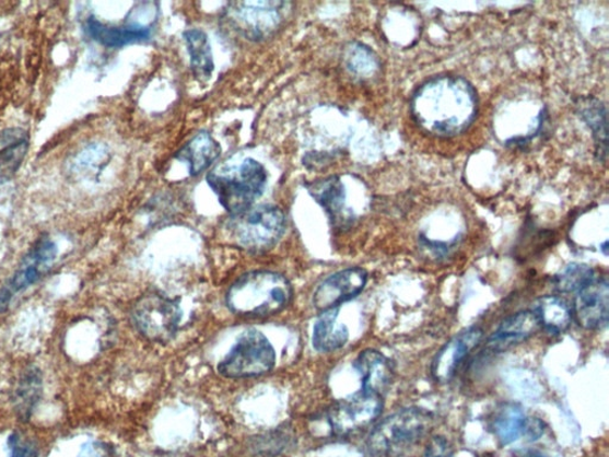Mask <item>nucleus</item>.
Here are the masks:
<instances>
[{
  "mask_svg": "<svg viewBox=\"0 0 609 457\" xmlns=\"http://www.w3.org/2000/svg\"><path fill=\"white\" fill-rule=\"evenodd\" d=\"M476 89L462 77L438 75L419 86L411 99L415 124L430 136H461L478 116Z\"/></svg>",
  "mask_w": 609,
  "mask_h": 457,
  "instance_id": "obj_1",
  "label": "nucleus"
},
{
  "mask_svg": "<svg viewBox=\"0 0 609 457\" xmlns=\"http://www.w3.org/2000/svg\"><path fill=\"white\" fill-rule=\"evenodd\" d=\"M291 300V282L285 277L269 271L242 276L226 294L230 312L243 317L276 315L282 312Z\"/></svg>",
  "mask_w": 609,
  "mask_h": 457,
  "instance_id": "obj_2",
  "label": "nucleus"
},
{
  "mask_svg": "<svg viewBox=\"0 0 609 457\" xmlns=\"http://www.w3.org/2000/svg\"><path fill=\"white\" fill-rule=\"evenodd\" d=\"M267 179L266 168L251 157L235 166L216 168L207 178L221 206L232 218L253 208L263 195Z\"/></svg>",
  "mask_w": 609,
  "mask_h": 457,
  "instance_id": "obj_3",
  "label": "nucleus"
},
{
  "mask_svg": "<svg viewBox=\"0 0 609 457\" xmlns=\"http://www.w3.org/2000/svg\"><path fill=\"white\" fill-rule=\"evenodd\" d=\"M432 422V413L425 409H401L374 427L367 448L374 457H408L428 435Z\"/></svg>",
  "mask_w": 609,
  "mask_h": 457,
  "instance_id": "obj_4",
  "label": "nucleus"
},
{
  "mask_svg": "<svg viewBox=\"0 0 609 457\" xmlns=\"http://www.w3.org/2000/svg\"><path fill=\"white\" fill-rule=\"evenodd\" d=\"M285 228V213L273 206L251 208L232 218L229 223V232L235 244L250 251L273 248Z\"/></svg>",
  "mask_w": 609,
  "mask_h": 457,
  "instance_id": "obj_5",
  "label": "nucleus"
},
{
  "mask_svg": "<svg viewBox=\"0 0 609 457\" xmlns=\"http://www.w3.org/2000/svg\"><path fill=\"white\" fill-rule=\"evenodd\" d=\"M276 360L274 348L266 336L257 330H247L222 360L219 372L229 379L253 378L272 371Z\"/></svg>",
  "mask_w": 609,
  "mask_h": 457,
  "instance_id": "obj_6",
  "label": "nucleus"
},
{
  "mask_svg": "<svg viewBox=\"0 0 609 457\" xmlns=\"http://www.w3.org/2000/svg\"><path fill=\"white\" fill-rule=\"evenodd\" d=\"M134 327L149 341L169 342L178 332L183 310L177 301L165 295H144L132 308Z\"/></svg>",
  "mask_w": 609,
  "mask_h": 457,
  "instance_id": "obj_7",
  "label": "nucleus"
},
{
  "mask_svg": "<svg viewBox=\"0 0 609 457\" xmlns=\"http://www.w3.org/2000/svg\"><path fill=\"white\" fill-rule=\"evenodd\" d=\"M288 5L281 2L232 3L225 11V20L241 36L262 42L281 28Z\"/></svg>",
  "mask_w": 609,
  "mask_h": 457,
  "instance_id": "obj_8",
  "label": "nucleus"
},
{
  "mask_svg": "<svg viewBox=\"0 0 609 457\" xmlns=\"http://www.w3.org/2000/svg\"><path fill=\"white\" fill-rule=\"evenodd\" d=\"M58 253L56 242L48 235L39 236L36 239L33 247L20 262L15 273L0 289V314L8 312L12 300L16 297L17 293L33 286L40 278L48 273L58 257Z\"/></svg>",
  "mask_w": 609,
  "mask_h": 457,
  "instance_id": "obj_9",
  "label": "nucleus"
},
{
  "mask_svg": "<svg viewBox=\"0 0 609 457\" xmlns=\"http://www.w3.org/2000/svg\"><path fill=\"white\" fill-rule=\"evenodd\" d=\"M383 399V397L360 391L336 402L329 411L328 420L332 433L346 436L371 425L382 414Z\"/></svg>",
  "mask_w": 609,
  "mask_h": 457,
  "instance_id": "obj_10",
  "label": "nucleus"
},
{
  "mask_svg": "<svg viewBox=\"0 0 609 457\" xmlns=\"http://www.w3.org/2000/svg\"><path fill=\"white\" fill-rule=\"evenodd\" d=\"M368 282V273L360 267L347 268L325 279L314 295V304L320 313L333 310L354 300Z\"/></svg>",
  "mask_w": 609,
  "mask_h": 457,
  "instance_id": "obj_11",
  "label": "nucleus"
},
{
  "mask_svg": "<svg viewBox=\"0 0 609 457\" xmlns=\"http://www.w3.org/2000/svg\"><path fill=\"white\" fill-rule=\"evenodd\" d=\"M482 338L483 330L477 326L469 327L455 335L433 359L431 365L433 378L441 383L449 382L459 365L479 345Z\"/></svg>",
  "mask_w": 609,
  "mask_h": 457,
  "instance_id": "obj_12",
  "label": "nucleus"
},
{
  "mask_svg": "<svg viewBox=\"0 0 609 457\" xmlns=\"http://www.w3.org/2000/svg\"><path fill=\"white\" fill-rule=\"evenodd\" d=\"M574 313L582 328L601 330L608 325L609 285L606 278L595 279L576 293Z\"/></svg>",
  "mask_w": 609,
  "mask_h": 457,
  "instance_id": "obj_13",
  "label": "nucleus"
},
{
  "mask_svg": "<svg viewBox=\"0 0 609 457\" xmlns=\"http://www.w3.org/2000/svg\"><path fill=\"white\" fill-rule=\"evenodd\" d=\"M355 368L361 375V391L384 398L394 380L395 370L390 360L375 349H365L358 356Z\"/></svg>",
  "mask_w": 609,
  "mask_h": 457,
  "instance_id": "obj_14",
  "label": "nucleus"
},
{
  "mask_svg": "<svg viewBox=\"0 0 609 457\" xmlns=\"http://www.w3.org/2000/svg\"><path fill=\"white\" fill-rule=\"evenodd\" d=\"M540 329L539 320L532 310H525L506 318L491 336L487 345L493 352L520 344L532 338Z\"/></svg>",
  "mask_w": 609,
  "mask_h": 457,
  "instance_id": "obj_15",
  "label": "nucleus"
},
{
  "mask_svg": "<svg viewBox=\"0 0 609 457\" xmlns=\"http://www.w3.org/2000/svg\"><path fill=\"white\" fill-rule=\"evenodd\" d=\"M85 33L106 48H121L145 42L151 37V30L140 24L112 26L97 19L90 17L85 23Z\"/></svg>",
  "mask_w": 609,
  "mask_h": 457,
  "instance_id": "obj_16",
  "label": "nucleus"
},
{
  "mask_svg": "<svg viewBox=\"0 0 609 457\" xmlns=\"http://www.w3.org/2000/svg\"><path fill=\"white\" fill-rule=\"evenodd\" d=\"M30 132L22 128L0 129V176L11 178L30 151Z\"/></svg>",
  "mask_w": 609,
  "mask_h": 457,
  "instance_id": "obj_17",
  "label": "nucleus"
},
{
  "mask_svg": "<svg viewBox=\"0 0 609 457\" xmlns=\"http://www.w3.org/2000/svg\"><path fill=\"white\" fill-rule=\"evenodd\" d=\"M221 153L220 143L211 137V133L202 131L183 147L177 159L187 164L192 177H197L207 171L221 156Z\"/></svg>",
  "mask_w": 609,
  "mask_h": 457,
  "instance_id": "obj_18",
  "label": "nucleus"
},
{
  "mask_svg": "<svg viewBox=\"0 0 609 457\" xmlns=\"http://www.w3.org/2000/svg\"><path fill=\"white\" fill-rule=\"evenodd\" d=\"M44 391L43 373L37 367L23 371L13 389L12 406L21 421H28Z\"/></svg>",
  "mask_w": 609,
  "mask_h": 457,
  "instance_id": "obj_19",
  "label": "nucleus"
},
{
  "mask_svg": "<svg viewBox=\"0 0 609 457\" xmlns=\"http://www.w3.org/2000/svg\"><path fill=\"white\" fill-rule=\"evenodd\" d=\"M349 340V330L338 321V308L324 312L314 327L313 343L316 351L331 353L343 348Z\"/></svg>",
  "mask_w": 609,
  "mask_h": 457,
  "instance_id": "obj_20",
  "label": "nucleus"
},
{
  "mask_svg": "<svg viewBox=\"0 0 609 457\" xmlns=\"http://www.w3.org/2000/svg\"><path fill=\"white\" fill-rule=\"evenodd\" d=\"M534 314L539 320L540 328L553 335H561L572 325V310L562 298L557 295H546L534 306Z\"/></svg>",
  "mask_w": 609,
  "mask_h": 457,
  "instance_id": "obj_21",
  "label": "nucleus"
},
{
  "mask_svg": "<svg viewBox=\"0 0 609 457\" xmlns=\"http://www.w3.org/2000/svg\"><path fill=\"white\" fill-rule=\"evenodd\" d=\"M307 188L318 204L327 210L332 222L341 223L346 220V190L340 178L330 177L311 183Z\"/></svg>",
  "mask_w": 609,
  "mask_h": 457,
  "instance_id": "obj_22",
  "label": "nucleus"
},
{
  "mask_svg": "<svg viewBox=\"0 0 609 457\" xmlns=\"http://www.w3.org/2000/svg\"><path fill=\"white\" fill-rule=\"evenodd\" d=\"M191 69L195 77L208 80L214 71V61L208 35L201 30H189L184 33Z\"/></svg>",
  "mask_w": 609,
  "mask_h": 457,
  "instance_id": "obj_23",
  "label": "nucleus"
},
{
  "mask_svg": "<svg viewBox=\"0 0 609 457\" xmlns=\"http://www.w3.org/2000/svg\"><path fill=\"white\" fill-rule=\"evenodd\" d=\"M526 421L527 417L522 407L510 402L496 413L494 433L503 445H511L524 436Z\"/></svg>",
  "mask_w": 609,
  "mask_h": 457,
  "instance_id": "obj_24",
  "label": "nucleus"
},
{
  "mask_svg": "<svg viewBox=\"0 0 609 457\" xmlns=\"http://www.w3.org/2000/svg\"><path fill=\"white\" fill-rule=\"evenodd\" d=\"M581 117L593 130L595 141H597L599 159H605L607 153V118L604 104L599 101H588L581 105Z\"/></svg>",
  "mask_w": 609,
  "mask_h": 457,
  "instance_id": "obj_25",
  "label": "nucleus"
},
{
  "mask_svg": "<svg viewBox=\"0 0 609 457\" xmlns=\"http://www.w3.org/2000/svg\"><path fill=\"white\" fill-rule=\"evenodd\" d=\"M597 279L593 268L585 263H572L564 268L561 274L554 278V286L560 292L571 293L585 289Z\"/></svg>",
  "mask_w": 609,
  "mask_h": 457,
  "instance_id": "obj_26",
  "label": "nucleus"
},
{
  "mask_svg": "<svg viewBox=\"0 0 609 457\" xmlns=\"http://www.w3.org/2000/svg\"><path fill=\"white\" fill-rule=\"evenodd\" d=\"M10 457H38L37 449L30 440L13 433L8 441Z\"/></svg>",
  "mask_w": 609,
  "mask_h": 457,
  "instance_id": "obj_27",
  "label": "nucleus"
},
{
  "mask_svg": "<svg viewBox=\"0 0 609 457\" xmlns=\"http://www.w3.org/2000/svg\"><path fill=\"white\" fill-rule=\"evenodd\" d=\"M422 457H454L450 442L443 436L433 437Z\"/></svg>",
  "mask_w": 609,
  "mask_h": 457,
  "instance_id": "obj_28",
  "label": "nucleus"
},
{
  "mask_svg": "<svg viewBox=\"0 0 609 457\" xmlns=\"http://www.w3.org/2000/svg\"><path fill=\"white\" fill-rule=\"evenodd\" d=\"M114 449L102 441H91L81 448L77 457H114Z\"/></svg>",
  "mask_w": 609,
  "mask_h": 457,
  "instance_id": "obj_29",
  "label": "nucleus"
},
{
  "mask_svg": "<svg viewBox=\"0 0 609 457\" xmlns=\"http://www.w3.org/2000/svg\"><path fill=\"white\" fill-rule=\"evenodd\" d=\"M544 433V424L538 419H527L525 425L524 436L535 441L538 440Z\"/></svg>",
  "mask_w": 609,
  "mask_h": 457,
  "instance_id": "obj_30",
  "label": "nucleus"
},
{
  "mask_svg": "<svg viewBox=\"0 0 609 457\" xmlns=\"http://www.w3.org/2000/svg\"><path fill=\"white\" fill-rule=\"evenodd\" d=\"M607 246H608V242L606 241L604 246H602V251H604L605 255H608Z\"/></svg>",
  "mask_w": 609,
  "mask_h": 457,
  "instance_id": "obj_31",
  "label": "nucleus"
}]
</instances>
